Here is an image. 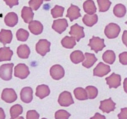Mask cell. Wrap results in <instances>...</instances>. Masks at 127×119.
<instances>
[{
  "mask_svg": "<svg viewBox=\"0 0 127 119\" xmlns=\"http://www.w3.org/2000/svg\"><path fill=\"white\" fill-rule=\"evenodd\" d=\"M84 10L87 14L92 15L96 12V8L95 2L92 0H87L84 3Z\"/></svg>",
  "mask_w": 127,
  "mask_h": 119,
  "instance_id": "cell-24",
  "label": "cell"
},
{
  "mask_svg": "<svg viewBox=\"0 0 127 119\" xmlns=\"http://www.w3.org/2000/svg\"><path fill=\"white\" fill-rule=\"evenodd\" d=\"M99 5V11L100 12H105L109 10L111 4L109 0H97Z\"/></svg>",
  "mask_w": 127,
  "mask_h": 119,
  "instance_id": "cell-32",
  "label": "cell"
},
{
  "mask_svg": "<svg viewBox=\"0 0 127 119\" xmlns=\"http://www.w3.org/2000/svg\"><path fill=\"white\" fill-rule=\"evenodd\" d=\"M107 84L109 85V88H117L121 85V77L119 74L112 73L109 77L105 78Z\"/></svg>",
  "mask_w": 127,
  "mask_h": 119,
  "instance_id": "cell-13",
  "label": "cell"
},
{
  "mask_svg": "<svg viewBox=\"0 0 127 119\" xmlns=\"http://www.w3.org/2000/svg\"><path fill=\"white\" fill-rule=\"evenodd\" d=\"M86 91L87 92L88 99H94L98 96V91L97 88L93 86H88L86 88Z\"/></svg>",
  "mask_w": 127,
  "mask_h": 119,
  "instance_id": "cell-34",
  "label": "cell"
},
{
  "mask_svg": "<svg viewBox=\"0 0 127 119\" xmlns=\"http://www.w3.org/2000/svg\"><path fill=\"white\" fill-rule=\"evenodd\" d=\"M85 60L82 62V65L84 67L89 69L95 64V63L97 61V58L95 57V55L90 53H85Z\"/></svg>",
  "mask_w": 127,
  "mask_h": 119,
  "instance_id": "cell-22",
  "label": "cell"
},
{
  "mask_svg": "<svg viewBox=\"0 0 127 119\" xmlns=\"http://www.w3.org/2000/svg\"><path fill=\"white\" fill-rule=\"evenodd\" d=\"M98 20V15L95 14L92 15L86 14L82 19V21L84 24L88 27H92L97 23Z\"/></svg>",
  "mask_w": 127,
  "mask_h": 119,
  "instance_id": "cell-23",
  "label": "cell"
},
{
  "mask_svg": "<svg viewBox=\"0 0 127 119\" xmlns=\"http://www.w3.org/2000/svg\"><path fill=\"white\" fill-rule=\"evenodd\" d=\"M61 44L65 48L71 49L76 45V40L73 37L66 36L61 41Z\"/></svg>",
  "mask_w": 127,
  "mask_h": 119,
  "instance_id": "cell-27",
  "label": "cell"
},
{
  "mask_svg": "<svg viewBox=\"0 0 127 119\" xmlns=\"http://www.w3.org/2000/svg\"><path fill=\"white\" fill-rule=\"evenodd\" d=\"M68 26V22L65 19H58L54 21L52 28L59 34H62L67 29Z\"/></svg>",
  "mask_w": 127,
  "mask_h": 119,
  "instance_id": "cell-12",
  "label": "cell"
},
{
  "mask_svg": "<svg viewBox=\"0 0 127 119\" xmlns=\"http://www.w3.org/2000/svg\"><path fill=\"white\" fill-rule=\"evenodd\" d=\"M127 108L121 109V112L119 115H118V119H127Z\"/></svg>",
  "mask_w": 127,
  "mask_h": 119,
  "instance_id": "cell-41",
  "label": "cell"
},
{
  "mask_svg": "<svg viewBox=\"0 0 127 119\" xmlns=\"http://www.w3.org/2000/svg\"><path fill=\"white\" fill-rule=\"evenodd\" d=\"M21 101L24 103H29L33 99V90L31 87H25L21 90L20 93Z\"/></svg>",
  "mask_w": 127,
  "mask_h": 119,
  "instance_id": "cell-15",
  "label": "cell"
},
{
  "mask_svg": "<svg viewBox=\"0 0 127 119\" xmlns=\"http://www.w3.org/2000/svg\"><path fill=\"white\" fill-rule=\"evenodd\" d=\"M13 52L9 48L3 47L0 48V62L10 61L12 59Z\"/></svg>",
  "mask_w": 127,
  "mask_h": 119,
  "instance_id": "cell-21",
  "label": "cell"
},
{
  "mask_svg": "<svg viewBox=\"0 0 127 119\" xmlns=\"http://www.w3.org/2000/svg\"><path fill=\"white\" fill-rule=\"evenodd\" d=\"M13 35L10 30L2 29L0 32V42L5 45L7 44H10L12 40Z\"/></svg>",
  "mask_w": 127,
  "mask_h": 119,
  "instance_id": "cell-17",
  "label": "cell"
},
{
  "mask_svg": "<svg viewBox=\"0 0 127 119\" xmlns=\"http://www.w3.org/2000/svg\"><path fill=\"white\" fill-rule=\"evenodd\" d=\"M123 42L127 46V30H125L123 34Z\"/></svg>",
  "mask_w": 127,
  "mask_h": 119,
  "instance_id": "cell-44",
  "label": "cell"
},
{
  "mask_svg": "<svg viewBox=\"0 0 127 119\" xmlns=\"http://www.w3.org/2000/svg\"><path fill=\"white\" fill-rule=\"evenodd\" d=\"M91 119H105V116L103 115H101L100 114H99V113H96L95 115V117H93L92 118H91Z\"/></svg>",
  "mask_w": 127,
  "mask_h": 119,
  "instance_id": "cell-42",
  "label": "cell"
},
{
  "mask_svg": "<svg viewBox=\"0 0 127 119\" xmlns=\"http://www.w3.org/2000/svg\"><path fill=\"white\" fill-rule=\"evenodd\" d=\"M21 16L25 23H30L33 20L34 13L31 8L24 7L21 11Z\"/></svg>",
  "mask_w": 127,
  "mask_h": 119,
  "instance_id": "cell-20",
  "label": "cell"
},
{
  "mask_svg": "<svg viewBox=\"0 0 127 119\" xmlns=\"http://www.w3.org/2000/svg\"><path fill=\"white\" fill-rule=\"evenodd\" d=\"M4 23L7 26L10 27H14L18 23V17L16 13L11 12L7 14L5 16Z\"/></svg>",
  "mask_w": 127,
  "mask_h": 119,
  "instance_id": "cell-18",
  "label": "cell"
},
{
  "mask_svg": "<svg viewBox=\"0 0 127 119\" xmlns=\"http://www.w3.org/2000/svg\"><path fill=\"white\" fill-rule=\"evenodd\" d=\"M50 93V90L48 85L42 84L38 85L37 87L35 95L40 99H42L45 98V97L49 96Z\"/></svg>",
  "mask_w": 127,
  "mask_h": 119,
  "instance_id": "cell-19",
  "label": "cell"
},
{
  "mask_svg": "<svg viewBox=\"0 0 127 119\" xmlns=\"http://www.w3.org/2000/svg\"><path fill=\"white\" fill-rule=\"evenodd\" d=\"M17 54L20 58H28L30 54V49L29 46L25 44L19 46L17 49Z\"/></svg>",
  "mask_w": 127,
  "mask_h": 119,
  "instance_id": "cell-25",
  "label": "cell"
},
{
  "mask_svg": "<svg viewBox=\"0 0 127 119\" xmlns=\"http://www.w3.org/2000/svg\"><path fill=\"white\" fill-rule=\"evenodd\" d=\"M88 45L91 48V50L94 51L96 53L103 50V49L105 47L103 39L95 37H93L92 39H91L90 43Z\"/></svg>",
  "mask_w": 127,
  "mask_h": 119,
  "instance_id": "cell-2",
  "label": "cell"
},
{
  "mask_svg": "<svg viewBox=\"0 0 127 119\" xmlns=\"http://www.w3.org/2000/svg\"><path fill=\"white\" fill-rule=\"evenodd\" d=\"M103 59L105 62L109 64H114L116 59L115 52L111 50H107L105 51L103 55Z\"/></svg>",
  "mask_w": 127,
  "mask_h": 119,
  "instance_id": "cell-28",
  "label": "cell"
},
{
  "mask_svg": "<svg viewBox=\"0 0 127 119\" xmlns=\"http://www.w3.org/2000/svg\"><path fill=\"white\" fill-rule=\"evenodd\" d=\"M127 52H125L123 53H121L119 55V59L120 62L124 65H127Z\"/></svg>",
  "mask_w": 127,
  "mask_h": 119,
  "instance_id": "cell-39",
  "label": "cell"
},
{
  "mask_svg": "<svg viewBox=\"0 0 127 119\" xmlns=\"http://www.w3.org/2000/svg\"><path fill=\"white\" fill-rule=\"evenodd\" d=\"M16 38L19 41H26L29 37V33L23 28L19 29L16 32Z\"/></svg>",
  "mask_w": 127,
  "mask_h": 119,
  "instance_id": "cell-35",
  "label": "cell"
},
{
  "mask_svg": "<svg viewBox=\"0 0 127 119\" xmlns=\"http://www.w3.org/2000/svg\"><path fill=\"white\" fill-rule=\"evenodd\" d=\"M29 28L32 34L39 35L43 32V26L39 21H32L29 23Z\"/></svg>",
  "mask_w": 127,
  "mask_h": 119,
  "instance_id": "cell-16",
  "label": "cell"
},
{
  "mask_svg": "<svg viewBox=\"0 0 127 119\" xmlns=\"http://www.w3.org/2000/svg\"><path fill=\"white\" fill-rule=\"evenodd\" d=\"M5 118V115L4 114V110L2 108H0V119H4Z\"/></svg>",
  "mask_w": 127,
  "mask_h": 119,
  "instance_id": "cell-43",
  "label": "cell"
},
{
  "mask_svg": "<svg viewBox=\"0 0 127 119\" xmlns=\"http://www.w3.org/2000/svg\"><path fill=\"white\" fill-rule=\"evenodd\" d=\"M110 71H111V69L109 65L100 62L93 70V76L102 77L108 74Z\"/></svg>",
  "mask_w": 127,
  "mask_h": 119,
  "instance_id": "cell-9",
  "label": "cell"
},
{
  "mask_svg": "<svg viewBox=\"0 0 127 119\" xmlns=\"http://www.w3.org/2000/svg\"><path fill=\"white\" fill-rule=\"evenodd\" d=\"M39 118V114L35 110H29L26 115L27 119H38Z\"/></svg>",
  "mask_w": 127,
  "mask_h": 119,
  "instance_id": "cell-38",
  "label": "cell"
},
{
  "mask_svg": "<svg viewBox=\"0 0 127 119\" xmlns=\"http://www.w3.org/2000/svg\"><path fill=\"white\" fill-rule=\"evenodd\" d=\"M58 102L61 106L65 107L70 106L74 103L71 93L67 91H63L60 94Z\"/></svg>",
  "mask_w": 127,
  "mask_h": 119,
  "instance_id": "cell-6",
  "label": "cell"
},
{
  "mask_svg": "<svg viewBox=\"0 0 127 119\" xmlns=\"http://www.w3.org/2000/svg\"><path fill=\"white\" fill-rule=\"evenodd\" d=\"M44 1H50V0H44Z\"/></svg>",
  "mask_w": 127,
  "mask_h": 119,
  "instance_id": "cell-45",
  "label": "cell"
},
{
  "mask_svg": "<svg viewBox=\"0 0 127 119\" xmlns=\"http://www.w3.org/2000/svg\"><path fill=\"white\" fill-rule=\"evenodd\" d=\"M1 98L2 100H3L4 102L11 103L17 99L18 96L14 90L6 88L3 90Z\"/></svg>",
  "mask_w": 127,
  "mask_h": 119,
  "instance_id": "cell-8",
  "label": "cell"
},
{
  "mask_svg": "<svg viewBox=\"0 0 127 119\" xmlns=\"http://www.w3.org/2000/svg\"><path fill=\"white\" fill-rule=\"evenodd\" d=\"M51 43L46 39H40L35 46V50L37 52L42 56L45 54L50 51Z\"/></svg>",
  "mask_w": 127,
  "mask_h": 119,
  "instance_id": "cell-4",
  "label": "cell"
},
{
  "mask_svg": "<svg viewBox=\"0 0 127 119\" xmlns=\"http://www.w3.org/2000/svg\"><path fill=\"white\" fill-rule=\"evenodd\" d=\"M121 32V28L118 24L111 23L109 24L104 30L105 34L109 39H114L117 38Z\"/></svg>",
  "mask_w": 127,
  "mask_h": 119,
  "instance_id": "cell-3",
  "label": "cell"
},
{
  "mask_svg": "<svg viewBox=\"0 0 127 119\" xmlns=\"http://www.w3.org/2000/svg\"><path fill=\"white\" fill-rule=\"evenodd\" d=\"M13 63L5 64L0 67V77L4 81H10L12 78Z\"/></svg>",
  "mask_w": 127,
  "mask_h": 119,
  "instance_id": "cell-1",
  "label": "cell"
},
{
  "mask_svg": "<svg viewBox=\"0 0 127 119\" xmlns=\"http://www.w3.org/2000/svg\"><path fill=\"white\" fill-rule=\"evenodd\" d=\"M44 0H30L29 4L30 8L33 10H37L42 4Z\"/></svg>",
  "mask_w": 127,
  "mask_h": 119,
  "instance_id": "cell-37",
  "label": "cell"
},
{
  "mask_svg": "<svg viewBox=\"0 0 127 119\" xmlns=\"http://www.w3.org/2000/svg\"><path fill=\"white\" fill-rule=\"evenodd\" d=\"M70 58L71 62L74 64H79L85 60V56L80 51H74L71 53Z\"/></svg>",
  "mask_w": 127,
  "mask_h": 119,
  "instance_id": "cell-26",
  "label": "cell"
},
{
  "mask_svg": "<svg viewBox=\"0 0 127 119\" xmlns=\"http://www.w3.org/2000/svg\"><path fill=\"white\" fill-rule=\"evenodd\" d=\"M84 29L83 27L80 26L78 24H76L70 27L69 34L79 42L81 39L84 38L85 36Z\"/></svg>",
  "mask_w": 127,
  "mask_h": 119,
  "instance_id": "cell-7",
  "label": "cell"
},
{
  "mask_svg": "<svg viewBox=\"0 0 127 119\" xmlns=\"http://www.w3.org/2000/svg\"><path fill=\"white\" fill-rule=\"evenodd\" d=\"M50 75L55 80H59L64 76V70L62 66L55 65L52 66L50 70Z\"/></svg>",
  "mask_w": 127,
  "mask_h": 119,
  "instance_id": "cell-10",
  "label": "cell"
},
{
  "mask_svg": "<svg viewBox=\"0 0 127 119\" xmlns=\"http://www.w3.org/2000/svg\"><path fill=\"white\" fill-rule=\"evenodd\" d=\"M81 15L80 14V9L76 5L71 4L70 7L67 10V14L66 15V17L69 18L70 21L72 22L74 20L78 19L79 18L81 17Z\"/></svg>",
  "mask_w": 127,
  "mask_h": 119,
  "instance_id": "cell-14",
  "label": "cell"
},
{
  "mask_svg": "<svg viewBox=\"0 0 127 119\" xmlns=\"http://www.w3.org/2000/svg\"><path fill=\"white\" fill-rule=\"evenodd\" d=\"M29 67L25 64H19L14 69V76L16 77L24 79L30 74Z\"/></svg>",
  "mask_w": 127,
  "mask_h": 119,
  "instance_id": "cell-5",
  "label": "cell"
},
{
  "mask_svg": "<svg viewBox=\"0 0 127 119\" xmlns=\"http://www.w3.org/2000/svg\"><path fill=\"white\" fill-rule=\"evenodd\" d=\"M71 116L70 113L64 110H59L55 113L56 119H68Z\"/></svg>",
  "mask_w": 127,
  "mask_h": 119,
  "instance_id": "cell-36",
  "label": "cell"
},
{
  "mask_svg": "<svg viewBox=\"0 0 127 119\" xmlns=\"http://www.w3.org/2000/svg\"><path fill=\"white\" fill-rule=\"evenodd\" d=\"M23 112V108L20 104H15L11 107L10 113L11 119H16Z\"/></svg>",
  "mask_w": 127,
  "mask_h": 119,
  "instance_id": "cell-31",
  "label": "cell"
},
{
  "mask_svg": "<svg viewBox=\"0 0 127 119\" xmlns=\"http://www.w3.org/2000/svg\"><path fill=\"white\" fill-rule=\"evenodd\" d=\"M4 1L10 8H12L14 5L19 4V0H4Z\"/></svg>",
  "mask_w": 127,
  "mask_h": 119,
  "instance_id": "cell-40",
  "label": "cell"
},
{
  "mask_svg": "<svg viewBox=\"0 0 127 119\" xmlns=\"http://www.w3.org/2000/svg\"><path fill=\"white\" fill-rule=\"evenodd\" d=\"M74 94L75 98L78 100L84 101L88 99L86 91L82 88H76L74 90Z\"/></svg>",
  "mask_w": 127,
  "mask_h": 119,
  "instance_id": "cell-29",
  "label": "cell"
},
{
  "mask_svg": "<svg viewBox=\"0 0 127 119\" xmlns=\"http://www.w3.org/2000/svg\"><path fill=\"white\" fill-rule=\"evenodd\" d=\"M64 10V8L56 5L55 7L51 10V13L54 18H57L62 17L63 15V12Z\"/></svg>",
  "mask_w": 127,
  "mask_h": 119,
  "instance_id": "cell-33",
  "label": "cell"
},
{
  "mask_svg": "<svg viewBox=\"0 0 127 119\" xmlns=\"http://www.w3.org/2000/svg\"><path fill=\"white\" fill-rule=\"evenodd\" d=\"M127 12L126 7L122 4H117L114 8V14L117 18H122Z\"/></svg>",
  "mask_w": 127,
  "mask_h": 119,
  "instance_id": "cell-30",
  "label": "cell"
},
{
  "mask_svg": "<svg viewBox=\"0 0 127 119\" xmlns=\"http://www.w3.org/2000/svg\"><path fill=\"white\" fill-rule=\"evenodd\" d=\"M99 109L102 110L103 113H109L114 111L116 109V103L112 100L111 98H109L107 99L100 101Z\"/></svg>",
  "mask_w": 127,
  "mask_h": 119,
  "instance_id": "cell-11",
  "label": "cell"
}]
</instances>
